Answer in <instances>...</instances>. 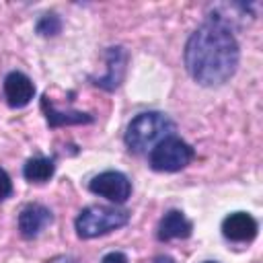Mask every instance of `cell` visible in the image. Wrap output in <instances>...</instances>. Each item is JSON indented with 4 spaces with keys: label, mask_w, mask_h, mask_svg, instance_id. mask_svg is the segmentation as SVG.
I'll list each match as a JSON object with an SVG mask.
<instances>
[{
    "label": "cell",
    "mask_w": 263,
    "mask_h": 263,
    "mask_svg": "<svg viewBox=\"0 0 263 263\" xmlns=\"http://www.w3.org/2000/svg\"><path fill=\"white\" fill-rule=\"evenodd\" d=\"M185 68L201 86H220L228 82L240 60L238 41L230 23L222 14H210L187 39Z\"/></svg>",
    "instance_id": "1"
},
{
    "label": "cell",
    "mask_w": 263,
    "mask_h": 263,
    "mask_svg": "<svg viewBox=\"0 0 263 263\" xmlns=\"http://www.w3.org/2000/svg\"><path fill=\"white\" fill-rule=\"evenodd\" d=\"M175 121L160 111H146L136 115L125 129V144L132 152L142 154L152 150L160 140L173 136Z\"/></svg>",
    "instance_id": "2"
},
{
    "label": "cell",
    "mask_w": 263,
    "mask_h": 263,
    "mask_svg": "<svg viewBox=\"0 0 263 263\" xmlns=\"http://www.w3.org/2000/svg\"><path fill=\"white\" fill-rule=\"evenodd\" d=\"M129 222V212L107 205H88L76 216V234L80 238H97L117 230Z\"/></svg>",
    "instance_id": "3"
},
{
    "label": "cell",
    "mask_w": 263,
    "mask_h": 263,
    "mask_svg": "<svg viewBox=\"0 0 263 263\" xmlns=\"http://www.w3.org/2000/svg\"><path fill=\"white\" fill-rule=\"evenodd\" d=\"M193 156L195 152L185 140L177 136H166L150 150L148 162L158 173H177L185 168L193 160Z\"/></svg>",
    "instance_id": "4"
},
{
    "label": "cell",
    "mask_w": 263,
    "mask_h": 263,
    "mask_svg": "<svg viewBox=\"0 0 263 263\" xmlns=\"http://www.w3.org/2000/svg\"><path fill=\"white\" fill-rule=\"evenodd\" d=\"M88 189L113 203H125L132 195V181L119 171H105L92 177Z\"/></svg>",
    "instance_id": "5"
},
{
    "label": "cell",
    "mask_w": 263,
    "mask_h": 263,
    "mask_svg": "<svg viewBox=\"0 0 263 263\" xmlns=\"http://www.w3.org/2000/svg\"><path fill=\"white\" fill-rule=\"evenodd\" d=\"M4 97L12 109H21L33 101L35 84L27 74L14 70V72L6 74V78H4Z\"/></svg>",
    "instance_id": "6"
},
{
    "label": "cell",
    "mask_w": 263,
    "mask_h": 263,
    "mask_svg": "<svg viewBox=\"0 0 263 263\" xmlns=\"http://www.w3.org/2000/svg\"><path fill=\"white\" fill-rule=\"evenodd\" d=\"M257 232H259V224L247 212L228 214L222 222V234L232 242H249L257 236Z\"/></svg>",
    "instance_id": "7"
},
{
    "label": "cell",
    "mask_w": 263,
    "mask_h": 263,
    "mask_svg": "<svg viewBox=\"0 0 263 263\" xmlns=\"http://www.w3.org/2000/svg\"><path fill=\"white\" fill-rule=\"evenodd\" d=\"M53 220L51 210L41 203H29L18 214V232L23 238H35Z\"/></svg>",
    "instance_id": "8"
},
{
    "label": "cell",
    "mask_w": 263,
    "mask_h": 263,
    "mask_svg": "<svg viewBox=\"0 0 263 263\" xmlns=\"http://www.w3.org/2000/svg\"><path fill=\"white\" fill-rule=\"evenodd\" d=\"M193 230V224L185 218L183 212L179 210H168L160 222H158V230L156 236L158 240H173V238H187Z\"/></svg>",
    "instance_id": "9"
},
{
    "label": "cell",
    "mask_w": 263,
    "mask_h": 263,
    "mask_svg": "<svg viewBox=\"0 0 263 263\" xmlns=\"http://www.w3.org/2000/svg\"><path fill=\"white\" fill-rule=\"evenodd\" d=\"M107 64H109V70H107V76L103 78H97L95 84L101 86V88H107V90H113L121 84L123 80V74H125V64H127V53L123 47H109L107 51Z\"/></svg>",
    "instance_id": "10"
},
{
    "label": "cell",
    "mask_w": 263,
    "mask_h": 263,
    "mask_svg": "<svg viewBox=\"0 0 263 263\" xmlns=\"http://www.w3.org/2000/svg\"><path fill=\"white\" fill-rule=\"evenodd\" d=\"M41 109L45 113V119H47V125L49 127L80 125V123H92L95 121L92 115L82 113V111H60V109H55L47 95H43V99H41Z\"/></svg>",
    "instance_id": "11"
},
{
    "label": "cell",
    "mask_w": 263,
    "mask_h": 263,
    "mask_svg": "<svg viewBox=\"0 0 263 263\" xmlns=\"http://www.w3.org/2000/svg\"><path fill=\"white\" fill-rule=\"evenodd\" d=\"M53 173H55V164L51 158H45V156L29 158L23 166V175L31 183H45L53 177Z\"/></svg>",
    "instance_id": "12"
},
{
    "label": "cell",
    "mask_w": 263,
    "mask_h": 263,
    "mask_svg": "<svg viewBox=\"0 0 263 263\" xmlns=\"http://www.w3.org/2000/svg\"><path fill=\"white\" fill-rule=\"evenodd\" d=\"M62 31V21H60V16L58 14H43L41 18H39V23H37V33L39 35H43V37H53V35H58Z\"/></svg>",
    "instance_id": "13"
},
{
    "label": "cell",
    "mask_w": 263,
    "mask_h": 263,
    "mask_svg": "<svg viewBox=\"0 0 263 263\" xmlns=\"http://www.w3.org/2000/svg\"><path fill=\"white\" fill-rule=\"evenodd\" d=\"M10 193H12V181H10L8 173L4 168H0V201L10 197Z\"/></svg>",
    "instance_id": "14"
},
{
    "label": "cell",
    "mask_w": 263,
    "mask_h": 263,
    "mask_svg": "<svg viewBox=\"0 0 263 263\" xmlns=\"http://www.w3.org/2000/svg\"><path fill=\"white\" fill-rule=\"evenodd\" d=\"M101 263H129V261H127V257H125L123 253L113 251V253H107V255L101 259Z\"/></svg>",
    "instance_id": "15"
},
{
    "label": "cell",
    "mask_w": 263,
    "mask_h": 263,
    "mask_svg": "<svg viewBox=\"0 0 263 263\" xmlns=\"http://www.w3.org/2000/svg\"><path fill=\"white\" fill-rule=\"evenodd\" d=\"M47 263H78L74 257H68V255H58V257H53V259H49Z\"/></svg>",
    "instance_id": "16"
},
{
    "label": "cell",
    "mask_w": 263,
    "mask_h": 263,
    "mask_svg": "<svg viewBox=\"0 0 263 263\" xmlns=\"http://www.w3.org/2000/svg\"><path fill=\"white\" fill-rule=\"evenodd\" d=\"M154 263H175V259H171V257H164V255H160V257H156V259H154Z\"/></svg>",
    "instance_id": "17"
},
{
    "label": "cell",
    "mask_w": 263,
    "mask_h": 263,
    "mask_svg": "<svg viewBox=\"0 0 263 263\" xmlns=\"http://www.w3.org/2000/svg\"><path fill=\"white\" fill-rule=\"evenodd\" d=\"M203 263H218V261H203Z\"/></svg>",
    "instance_id": "18"
}]
</instances>
